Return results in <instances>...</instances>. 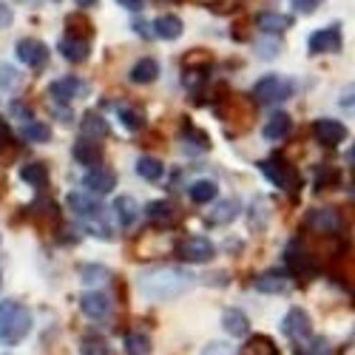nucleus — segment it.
<instances>
[{"label":"nucleus","instance_id":"obj_24","mask_svg":"<svg viewBox=\"0 0 355 355\" xmlns=\"http://www.w3.org/2000/svg\"><path fill=\"white\" fill-rule=\"evenodd\" d=\"M114 214H116V222H120L123 227H134V222L139 219V205L131 196H116Z\"/></svg>","mask_w":355,"mask_h":355},{"label":"nucleus","instance_id":"obj_5","mask_svg":"<svg viewBox=\"0 0 355 355\" xmlns=\"http://www.w3.org/2000/svg\"><path fill=\"white\" fill-rule=\"evenodd\" d=\"M261 173L268 176V180L276 185V188H284V191H295L302 185V180H299V171H295L287 159H282V157H270V159H264L261 162Z\"/></svg>","mask_w":355,"mask_h":355},{"label":"nucleus","instance_id":"obj_26","mask_svg":"<svg viewBox=\"0 0 355 355\" xmlns=\"http://www.w3.org/2000/svg\"><path fill=\"white\" fill-rule=\"evenodd\" d=\"M256 23H259V28L264 35H282L284 28H290V17L279 15V12H261L256 17Z\"/></svg>","mask_w":355,"mask_h":355},{"label":"nucleus","instance_id":"obj_33","mask_svg":"<svg viewBox=\"0 0 355 355\" xmlns=\"http://www.w3.org/2000/svg\"><path fill=\"white\" fill-rule=\"evenodd\" d=\"M151 338L145 333H128L125 336V352L128 355H151Z\"/></svg>","mask_w":355,"mask_h":355},{"label":"nucleus","instance_id":"obj_15","mask_svg":"<svg viewBox=\"0 0 355 355\" xmlns=\"http://www.w3.org/2000/svg\"><path fill=\"white\" fill-rule=\"evenodd\" d=\"M313 134L321 145H341L347 139V128L338 123V120H330V116H321V120L313 123Z\"/></svg>","mask_w":355,"mask_h":355},{"label":"nucleus","instance_id":"obj_12","mask_svg":"<svg viewBox=\"0 0 355 355\" xmlns=\"http://www.w3.org/2000/svg\"><path fill=\"white\" fill-rule=\"evenodd\" d=\"M307 227H313L315 233H324V236H333L344 227V219L336 208H318V211H310Z\"/></svg>","mask_w":355,"mask_h":355},{"label":"nucleus","instance_id":"obj_34","mask_svg":"<svg viewBox=\"0 0 355 355\" xmlns=\"http://www.w3.org/2000/svg\"><path fill=\"white\" fill-rule=\"evenodd\" d=\"M23 139H28V142H49L51 139V128L46 123L28 120V123H23Z\"/></svg>","mask_w":355,"mask_h":355},{"label":"nucleus","instance_id":"obj_7","mask_svg":"<svg viewBox=\"0 0 355 355\" xmlns=\"http://www.w3.org/2000/svg\"><path fill=\"white\" fill-rule=\"evenodd\" d=\"M282 333L293 341H307L313 336V321L307 315V310L302 307H293L284 318H282Z\"/></svg>","mask_w":355,"mask_h":355},{"label":"nucleus","instance_id":"obj_27","mask_svg":"<svg viewBox=\"0 0 355 355\" xmlns=\"http://www.w3.org/2000/svg\"><path fill=\"white\" fill-rule=\"evenodd\" d=\"M216 193H219V185H216L214 180H196V182L188 188V196H191V202H196V205L214 202Z\"/></svg>","mask_w":355,"mask_h":355},{"label":"nucleus","instance_id":"obj_44","mask_svg":"<svg viewBox=\"0 0 355 355\" xmlns=\"http://www.w3.org/2000/svg\"><path fill=\"white\" fill-rule=\"evenodd\" d=\"M3 139H9V125L0 120V142H3Z\"/></svg>","mask_w":355,"mask_h":355},{"label":"nucleus","instance_id":"obj_17","mask_svg":"<svg viewBox=\"0 0 355 355\" xmlns=\"http://www.w3.org/2000/svg\"><path fill=\"white\" fill-rule=\"evenodd\" d=\"M239 211H242V205H239V199H222V202H216L214 205V211H208V216H205V222L208 225H230L236 216H239Z\"/></svg>","mask_w":355,"mask_h":355},{"label":"nucleus","instance_id":"obj_1","mask_svg":"<svg viewBox=\"0 0 355 355\" xmlns=\"http://www.w3.org/2000/svg\"><path fill=\"white\" fill-rule=\"evenodd\" d=\"M196 284V276L176 264H159V268H148L137 279V290L148 302H173L185 295Z\"/></svg>","mask_w":355,"mask_h":355},{"label":"nucleus","instance_id":"obj_16","mask_svg":"<svg viewBox=\"0 0 355 355\" xmlns=\"http://www.w3.org/2000/svg\"><path fill=\"white\" fill-rule=\"evenodd\" d=\"M71 154H74V159H77L80 165L100 168V162H103V145H100L97 139H85V137H83V139L74 142Z\"/></svg>","mask_w":355,"mask_h":355},{"label":"nucleus","instance_id":"obj_3","mask_svg":"<svg viewBox=\"0 0 355 355\" xmlns=\"http://www.w3.org/2000/svg\"><path fill=\"white\" fill-rule=\"evenodd\" d=\"M69 208L74 216H80L88 227H92L100 239H114V233H111V225H105V208L94 199V196H88V193H69Z\"/></svg>","mask_w":355,"mask_h":355},{"label":"nucleus","instance_id":"obj_28","mask_svg":"<svg viewBox=\"0 0 355 355\" xmlns=\"http://www.w3.org/2000/svg\"><path fill=\"white\" fill-rule=\"evenodd\" d=\"M154 28H157V37H162V40H176L182 35V20L176 17V15H162V17H157V23H154Z\"/></svg>","mask_w":355,"mask_h":355},{"label":"nucleus","instance_id":"obj_8","mask_svg":"<svg viewBox=\"0 0 355 355\" xmlns=\"http://www.w3.org/2000/svg\"><path fill=\"white\" fill-rule=\"evenodd\" d=\"M83 188L88 196H105L116 188V173L111 168H88L83 176Z\"/></svg>","mask_w":355,"mask_h":355},{"label":"nucleus","instance_id":"obj_6","mask_svg":"<svg viewBox=\"0 0 355 355\" xmlns=\"http://www.w3.org/2000/svg\"><path fill=\"white\" fill-rule=\"evenodd\" d=\"M176 256L188 264H202V261H211L216 256V245L208 239V236H185V239L176 245Z\"/></svg>","mask_w":355,"mask_h":355},{"label":"nucleus","instance_id":"obj_45","mask_svg":"<svg viewBox=\"0 0 355 355\" xmlns=\"http://www.w3.org/2000/svg\"><path fill=\"white\" fill-rule=\"evenodd\" d=\"M77 6H85V9L88 6H97V0H77Z\"/></svg>","mask_w":355,"mask_h":355},{"label":"nucleus","instance_id":"obj_25","mask_svg":"<svg viewBox=\"0 0 355 355\" xmlns=\"http://www.w3.org/2000/svg\"><path fill=\"white\" fill-rule=\"evenodd\" d=\"M80 131H83V137H85V139H97V142H100V139H105V137H108V131H111V128H108V123L103 120L100 114H94V111H92V114H85V116H83Z\"/></svg>","mask_w":355,"mask_h":355},{"label":"nucleus","instance_id":"obj_40","mask_svg":"<svg viewBox=\"0 0 355 355\" xmlns=\"http://www.w3.org/2000/svg\"><path fill=\"white\" fill-rule=\"evenodd\" d=\"M293 6L299 9L302 15H313V12L321 6V0H293Z\"/></svg>","mask_w":355,"mask_h":355},{"label":"nucleus","instance_id":"obj_18","mask_svg":"<svg viewBox=\"0 0 355 355\" xmlns=\"http://www.w3.org/2000/svg\"><path fill=\"white\" fill-rule=\"evenodd\" d=\"M208 148H211L208 134L199 131V128H193L191 123H185V128H182V151L191 154V157H196V154H205Z\"/></svg>","mask_w":355,"mask_h":355},{"label":"nucleus","instance_id":"obj_46","mask_svg":"<svg viewBox=\"0 0 355 355\" xmlns=\"http://www.w3.org/2000/svg\"><path fill=\"white\" fill-rule=\"evenodd\" d=\"M0 284H3V273H0Z\"/></svg>","mask_w":355,"mask_h":355},{"label":"nucleus","instance_id":"obj_11","mask_svg":"<svg viewBox=\"0 0 355 355\" xmlns=\"http://www.w3.org/2000/svg\"><path fill=\"white\" fill-rule=\"evenodd\" d=\"M17 60L26 63L28 69H43L49 63V46L35 37H26L17 43Z\"/></svg>","mask_w":355,"mask_h":355},{"label":"nucleus","instance_id":"obj_41","mask_svg":"<svg viewBox=\"0 0 355 355\" xmlns=\"http://www.w3.org/2000/svg\"><path fill=\"white\" fill-rule=\"evenodd\" d=\"M256 49H259V54H261V57H273V54H279V51H282V43H279V40H270V43H256Z\"/></svg>","mask_w":355,"mask_h":355},{"label":"nucleus","instance_id":"obj_39","mask_svg":"<svg viewBox=\"0 0 355 355\" xmlns=\"http://www.w3.org/2000/svg\"><path fill=\"white\" fill-rule=\"evenodd\" d=\"M83 355H105V347L100 338H85L83 341Z\"/></svg>","mask_w":355,"mask_h":355},{"label":"nucleus","instance_id":"obj_2","mask_svg":"<svg viewBox=\"0 0 355 355\" xmlns=\"http://www.w3.org/2000/svg\"><path fill=\"white\" fill-rule=\"evenodd\" d=\"M32 310L20 302H0V344L15 347L32 333Z\"/></svg>","mask_w":355,"mask_h":355},{"label":"nucleus","instance_id":"obj_38","mask_svg":"<svg viewBox=\"0 0 355 355\" xmlns=\"http://www.w3.org/2000/svg\"><path fill=\"white\" fill-rule=\"evenodd\" d=\"M202 355H239V349L230 347V344H225V341H211L208 347L202 349Z\"/></svg>","mask_w":355,"mask_h":355},{"label":"nucleus","instance_id":"obj_20","mask_svg":"<svg viewBox=\"0 0 355 355\" xmlns=\"http://www.w3.org/2000/svg\"><path fill=\"white\" fill-rule=\"evenodd\" d=\"M222 327H225V333H227L230 338H242V336H248V330H250V321H248V315H245L242 310L230 307V310L222 313Z\"/></svg>","mask_w":355,"mask_h":355},{"label":"nucleus","instance_id":"obj_22","mask_svg":"<svg viewBox=\"0 0 355 355\" xmlns=\"http://www.w3.org/2000/svg\"><path fill=\"white\" fill-rule=\"evenodd\" d=\"M290 128H293V120L284 111H276L268 120V125L261 128V134H264V139H268V142H279V139H284L290 134Z\"/></svg>","mask_w":355,"mask_h":355},{"label":"nucleus","instance_id":"obj_43","mask_svg":"<svg viewBox=\"0 0 355 355\" xmlns=\"http://www.w3.org/2000/svg\"><path fill=\"white\" fill-rule=\"evenodd\" d=\"M120 6H125V9H131V12H139L142 9V0H116Z\"/></svg>","mask_w":355,"mask_h":355},{"label":"nucleus","instance_id":"obj_32","mask_svg":"<svg viewBox=\"0 0 355 355\" xmlns=\"http://www.w3.org/2000/svg\"><path fill=\"white\" fill-rule=\"evenodd\" d=\"M80 276H83V284H85V287L100 290V287L111 279V270L103 268V264H85V268L80 270Z\"/></svg>","mask_w":355,"mask_h":355},{"label":"nucleus","instance_id":"obj_4","mask_svg":"<svg viewBox=\"0 0 355 355\" xmlns=\"http://www.w3.org/2000/svg\"><path fill=\"white\" fill-rule=\"evenodd\" d=\"M253 97L264 105H270V103H284L293 97V83L282 74H268V77H261L256 85H253Z\"/></svg>","mask_w":355,"mask_h":355},{"label":"nucleus","instance_id":"obj_30","mask_svg":"<svg viewBox=\"0 0 355 355\" xmlns=\"http://www.w3.org/2000/svg\"><path fill=\"white\" fill-rule=\"evenodd\" d=\"M20 180L28 182L32 188H43L49 182V168L43 162H28V165L20 168Z\"/></svg>","mask_w":355,"mask_h":355},{"label":"nucleus","instance_id":"obj_29","mask_svg":"<svg viewBox=\"0 0 355 355\" xmlns=\"http://www.w3.org/2000/svg\"><path fill=\"white\" fill-rule=\"evenodd\" d=\"M145 214H148V219L157 222V225H173V222H176L173 205H171V202H162V199H157V202L148 205Z\"/></svg>","mask_w":355,"mask_h":355},{"label":"nucleus","instance_id":"obj_19","mask_svg":"<svg viewBox=\"0 0 355 355\" xmlns=\"http://www.w3.org/2000/svg\"><path fill=\"white\" fill-rule=\"evenodd\" d=\"M256 290L259 293H270V295H282V293L290 290V279L282 270H268V273H261L256 279Z\"/></svg>","mask_w":355,"mask_h":355},{"label":"nucleus","instance_id":"obj_37","mask_svg":"<svg viewBox=\"0 0 355 355\" xmlns=\"http://www.w3.org/2000/svg\"><path fill=\"white\" fill-rule=\"evenodd\" d=\"M17 71L12 69V66H6V63H0V92H9V88H15L17 85Z\"/></svg>","mask_w":355,"mask_h":355},{"label":"nucleus","instance_id":"obj_35","mask_svg":"<svg viewBox=\"0 0 355 355\" xmlns=\"http://www.w3.org/2000/svg\"><path fill=\"white\" fill-rule=\"evenodd\" d=\"M116 114H120V120H123V125H125L128 131H139V128L145 125L142 111H137V108H131V105H120V108H116Z\"/></svg>","mask_w":355,"mask_h":355},{"label":"nucleus","instance_id":"obj_36","mask_svg":"<svg viewBox=\"0 0 355 355\" xmlns=\"http://www.w3.org/2000/svg\"><path fill=\"white\" fill-rule=\"evenodd\" d=\"M295 355H333L327 338H313L307 347H295Z\"/></svg>","mask_w":355,"mask_h":355},{"label":"nucleus","instance_id":"obj_42","mask_svg":"<svg viewBox=\"0 0 355 355\" xmlns=\"http://www.w3.org/2000/svg\"><path fill=\"white\" fill-rule=\"evenodd\" d=\"M12 20H15V12H12V6H6V3H0V28H6V26H12Z\"/></svg>","mask_w":355,"mask_h":355},{"label":"nucleus","instance_id":"obj_10","mask_svg":"<svg viewBox=\"0 0 355 355\" xmlns=\"http://www.w3.org/2000/svg\"><path fill=\"white\" fill-rule=\"evenodd\" d=\"M85 92H88V85H85L80 77H63V80H54V83L49 85V97H51V103H57V105H69L71 100L83 97Z\"/></svg>","mask_w":355,"mask_h":355},{"label":"nucleus","instance_id":"obj_9","mask_svg":"<svg viewBox=\"0 0 355 355\" xmlns=\"http://www.w3.org/2000/svg\"><path fill=\"white\" fill-rule=\"evenodd\" d=\"M341 43L344 40H341V26L338 23H330L327 28H318V32H313L310 40H307L313 54H336V51H341Z\"/></svg>","mask_w":355,"mask_h":355},{"label":"nucleus","instance_id":"obj_21","mask_svg":"<svg viewBox=\"0 0 355 355\" xmlns=\"http://www.w3.org/2000/svg\"><path fill=\"white\" fill-rule=\"evenodd\" d=\"M131 83H137V85H148V83H154L157 77H159V63L154 60V57H142V60H137L134 66H131Z\"/></svg>","mask_w":355,"mask_h":355},{"label":"nucleus","instance_id":"obj_13","mask_svg":"<svg viewBox=\"0 0 355 355\" xmlns=\"http://www.w3.org/2000/svg\"><path fill=\"white\" fill-rule=\"evenodd\" d=\"M80 310H83L88 318L103 321V318L111 313V299H108L103 290H88V293L80 295Z\"/></svg>","mask_w":355,"mask_h":355},{"label":"nucleus","instance_id":"obj_23","mask_svg":"<svg viewBox=\"0 0 355 355\" xmlns=\"http://www.w3.org/2000/svg\"><path fill=\"white\" fill-rule=\"evenodd\" d=\"M57 49H60V54L66 57L69 63H85L88 60V51H92L88 40H80V37H63Z\"/></svg>","mask_w":355,"mask_h":355},{"label":"nucleus","instance_id":"obj_14","mask_svg":"<svg viewBox=\"0 0 355 355\" xmlns=\"http://www.w3.org/2000/svg\"><path fill=\"white\" fill-rule=\"evenodd\" d=\"M284 261H287L290 273H295V276H313V273H315L313 256H310L299 242H293V245L284 250Z\"/></svg>","mask_w":355,"mask_h":355},{"label":"nucleus","instance_id":"obj_31","mask_svg":"<svg viewBox=\"0 0 355 355\" xmlns=\"http://www.w3.org/2000/svg\"><path fill=\"white\" fill-rule=\"evenodd\" d=\"M137 173L148 182H159L165 176V165L159 159H154V157H139L137 159Z\"/></svg>","mask_w":355,"mask_h":355}]
</instances>
